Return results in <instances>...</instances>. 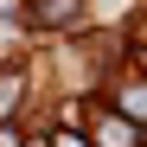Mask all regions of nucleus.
Wrapping results in <instances>:
<instances>
[{
  "label": "nucleus",
  "mask_w": 147,
  "mask_h": 147,
  "mask_svg": "<svg viewBox=\"0 0 147 147\" xmlns=\"http://www.w3.org/2000/svg\"><path fill=\"white\" fill-rule=\"evenodd\" d=\"M134 121H121V115H102V147H134Z\"/></svg>",
  "instance_id": "f257e3e1"
},
{
  "label": "nucleus",
  "mask_w": 147,
  "mask_h": 147,
  "mask_svg": "<svg viewBox=\"0 0 147 147\" xmlns=\"http://www.w3.org/2000/svg\"><path fill=\"white\" fill-rule=\"evenodd\" d=\"M121 102H128V115H147V90H128Z\"/></svg>",
  "instance_id": "f03ea898"
},
{
  "label": "nucleus",
  "mask_w": 147,
  "mask_h": 147,
  "mask_svg": "<svg viewBox=\"0 0 147 147\" xmlns=\"http://www.w3.org/2000/svg\"><path fill=\"white\" fill-rule=\"evenodd\" d=\"M58 147H83V141H77V134H64V141H58Z\"/></svg>",
  "instance_id": "7ed1b4c3"
}]
</instances>
